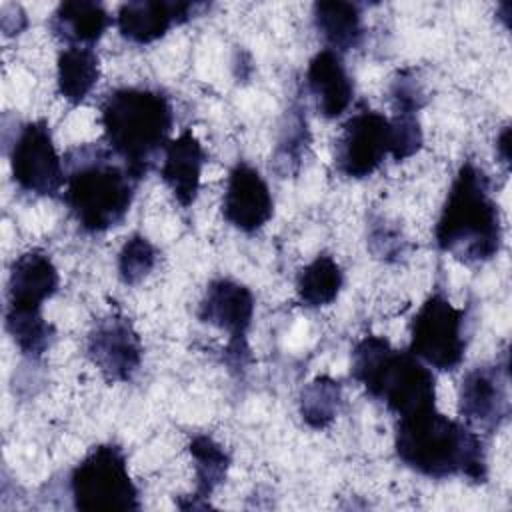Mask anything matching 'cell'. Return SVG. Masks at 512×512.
<instances>
[{
  "instance_id": "1",
  "label": "cell",
  "mask_w": 512,
  "mask_h": 512,
  "mask_svg": "<svg viewBox=\"0 0 512 512\" xmlns=\"http://www.w3.org/2000/svg\"><path fill=\"white\" fill-rule=\"evenodd\" d=\"M394 450L404 466L428 478L462 476L476 484L488 480L482 434L462 420L448 418L436 406L396 418Z\"/></svg>"
},
{
  "instance_id": "2",
  "label": "cell",
  "mask_w": 512,
  "mask_h": 512,
  "mask_svg": "<svg viewBox=\"0 0 512 512\" xmlns=\"http://www.w3.org/2000/svg\"><path fill=\"white\" fill-rule=\"evenodd\" d=\"M434 242L466 266L486 264L504 242L500 206L492 196L488 174L472 160L462 162L434 224Z\"/></svg>"
},
{
  "instance_id": "3",
  "label": "cell",
  "mask_w": 512,
  "mask_h": 512,
  "mask_svg": "<svg viewBox=\"0 0 512 512\" xmlns=\"http://www.w3.org/2000/svg\"><path fill=\"white\" fill-rule=\"evenodd\" d=\"M66 184L62 200L88 234L108 232L124 222L138 180L106 144H82L64 156Z\"/></svg>"
},
{
  "instance_id": "4",
  "label": "cell",
  "mask_w": 512,
  "mask_h": 512,
  "mask_svg": "<svg viewBox=\"0 0 512 512\" xmlns=\"http://www.w3.org/2000/svg\"><path fill=\"white\" fill-rule=\"evenodd\" d=\"M100 124L106 146L140 182L170 140L174 108L160 90L122 86L104 96Z\"/></svg>"
},
{
  "instance_id": "5",
  "label": "cell",
  "mask_w": 512,
  "mask_h": 512,
  "mask_svg": "<svg viewBox=\"0 0 512 512\" xmlns=\"http://www.w3.org/2000/svg\"><path fill=\"white\" fill-rule=\"evenodd\" d=\"M350 376L396 418L436 406V376L410 350L378 334L362 336L350 354Z\"/></svg>"
},
{
  "instance_id": "6",
  "label": "cell",
  "mask_w": 512,
  "mask_h": 512,
  "mask_svg": "<svg viewBox=\"0 0 512 512\" xmlns=\"http://www.w3.org/2000/svg\"><path fill=\"white\" fill-rule=\"evenodd\" d=\"M72 506L82 512L140 510V490L118 444L94 446L68 474Z\"/></svg>"
},
{
  "instance_id": "7",
  "label": "cell",
  "mask_w": 512,
  "mask_h": 512,
  "mask_svg": "<svg viewBox=\"0 0 512 512\" xmlns=\"http://www.w3.org/2000/svg\"><path fill=\"white\" fill-rule=\"evenodd\" d=\"M466 318L464 308L454 306L442 290H434L410 322L408 350L434 370H456L468 346Z\"/></svg>"
},
{
  "instance_id": "8",
  "label": "cell",
  "mask_w": 512,
  "mask_h": 512,
  "mask_svg": "<svg viewBox=\"0 0 512 512\" xmlns=\"http://www.w3.org/2000/svg\"><path fill=\"white\" fill-rule=\"evenodd\" d=\"M254 310L256 300L252 290L232 278L212 280L198 304V320L228 334L224 360L230 370H244L252 360L248 330L254 320Z\"/></svg>"
},
{
  "instance_id": "9",
  "label": "cell",
  "mask_w": 512,
  "mask_h": 512,
  "mask_svg": "<svg viewBox=\"0 0 512 512\" xmlns=\"http://www.w3.org/2000/svg\"><path fill=\"white\" fill-rule=\"evenodd\" d=\"M8 160L12 180L22 192L56 198L64 190V156L58 154L46 120L24 122L16 130Z\"/></svg>"
},
{
  "instance_id": "10",
  "label": "cell",
  "mask_w": 512,
  "mask_h": 512,
  "mask_svg": "<svg viewBox=\"0 0 512 512\" xmlns=\"http://www.w3.org/2000/svg\"><path fill=\"white\" fill-rule=\"evenodd\" d=\"M392 150L390 118L372 108H360L340 128L334 140V168L352 180L374 174Z\"/></svg>"
},
{
  "instance_id": "11",
  "label": "cell",
  "mask_w": 512,
  "mask_h": 512,
  "mask_svg": "<svg viewBox=\"0 0 512 512\" xmlns=\"http://www.w3.org/2000/svg\"><path fill=\"white\" fill-rule=\"evenodd\" d=\"M458 416L478 434H494L510 416L508 354L502 362L470 368L458 386Z\"/></svg>"
},
{
  "instance_id": "12",
  "label": "cell",
  "mask_w": 512,
  "mask_h": 512,
  "mask_svg": "<svg viewBox=\"0 0 512 512\" xmlns=\"http://www.w3.org/2000/svg\"><path fill=\"white\" fill-rule=\"evenodd\" d=\"M86 358L110 384L130 382L142 366L144 346L130 318L108 314L90 328L84 344Z\"/></svg>"
},
{
  "instance_id": "13",
  "label": "cell",
  "mask_w": 512,
  "mask_h": 512,
  "mask_svg": "<svg viewBox=\"0 0 512 512\" xmlns=\"http://www.w3.org/2000/svg\"><path fill=\"white\" fill-rule=\"evenodd\" d=\"M224 220L244 234L262 230L274 216V198L264 176L248 162H236L226 178L222 196Z\"/></svg>"
},
{
  "instance_id": "14",
  "label": "cell",
  "mask_w": 512,
  "mask_h": 512,
  "mask_svg": "<svg viewBox=\"0 0 512 512\" xmlns=\"http://www.w3.org/2000/svg\"><path fill=\"white\" fill-rule=\"evenodd\" d=\"M204 10H210V4L180 0H132L120 4L114 24L124 40L146 46L164 38L174 26L202 16Z\"/></svg>"
},
{
  "instance_id": "15",
  "label": "cell",
  "mask_w": 512,
  "mask_h": 512,
  "mask_svg": "<svg viewBox=\"0 0 512 512\" xmlns=\"http://www.w3.org/2000/svg\"><path fill=\"white\" fill-rule=\"evenodd\" d=\"M60 274L48 252L34 248L10 266L6 284L8 312H42V306L58 292Z\"/></svg>"
},
{
  "instance_id": "16",
  "label": "cell",
  "mask_w": 512,
  "mask_h": 512,
  "mask_svg": "<svg viewBox=\"0 0 512 512\" xmlns=\"http://www.w3.org/2000/svg\"><path fill=\"white\" fill-rule=\"evenodd\" d=\"M306 88L320 116L326 120L340 118L354 102V82L346 70L342 54L322 48L306 68Z\"/></svg>"
},
{
  "instance_id": "17",
  "label": "cell",
  "mask_w": 512,
  "mask_h": 512,
  "mask_svg": "<svg viewBox=\"0 0 512 512\" xmlns=\"http://www.w3.org/2000/svg\"><path fill=\"white\" fill-rule=\"evenodd\" d=\"M164 160L160 166V178L172 192L174 200L182 208H190L200 192L202 168L208 162V154L192 130L180 132L170 138L164 148Z\"/></svg>"
},
{
  "instance_id": "18",
  "label": "cell",
  "mask_w": 512,
  "mask_h": 512,
  "mask_svg": "<svg viewBox=\"0 0 512 512\" xmlns=\"http://www.w3.org/2000/svg\"><path fill=\"white\" fill-rule=\"evenodd\" d=\"M114 18L100 2L68 0L60 2L48 18L50 34L64 46H88L104 36Z\"/></svg>"
},
{
  "instance_id": "19",
  "label": "cell",
  "mask_w": 512,
  "mask_h": 512,
  "mask_svg": "<svg viewBox=\"0 0 512 512\" xmlns=\"http://www.w3.org/2000/svg\"><path fill=\"white\" fill-rule=\"evenodd\" d=\"M188 452L194 464V494L190 502H178L180 508H210V498L220 484L226 482L232 458L228 450L208 434H194L188 442Z\"/></svg>"
},
{
  "instance_id": "20",
  "label": "cell",
  "mask_w": 512,
  "mask_h": 512,
  "mask_svg": "<svg viewBox=\"0 0 512 512\" xmlns=\"http://www.w3.org/2000/svg\"><path fill=\"white\" fill-rule=\"evenodd\" d=\"M314 28L326 42V48L342 54L360 46L364 38L362 10L354 2L326 0L312 6Z\"/></svg>"
},
{
  "instance_id": "21",
  "label": "cell",
  "mask_w": 512,
  "mask_h": 512,
  "mask_svg": "<svg viewBox=\"0 0 512 512\" xmlns=\"http://www.w3.org/2000/svg\"><path fill=\"white\" fill-rule=\"evenodd\" d=\"M100 78V58L88 46H64L56 58V88L70 106L82 104Z\"/></svg>"
},
{
  "instance_id": "22",
  "label": "cell",
  "mask_w": 512,
  "mask_h": 512,
  "mask_svg": "<svg viewBox=\"0 0 512 512\" xmlns=\"http://www.w3.org/2000/svg\"><path fill=\"white\" fill-rule=\"evenodd\" d=\"M344 288V270L330 254L314 256L296 276V298L304 308L330 306Z\"/></svg>"
},
{
  "instance_id": "23",
  "label": "cell",
  "mask_w": 512,
  "mask_h": 512,
  "mask_svg": "<svg viewBox=\"0 0 512 512\" xmlns=\"http://www.w3.org/2000/svg\"><path fill=\"white\" fill-rule=\"evenodd\" d=\"M344 404V392L342 384L332 376H316L304 388L298 396V410L300 418L306 426L312 430H324L328 428L340 414Z\"/></svg>"
},
{
  "instance_id": "24",
  "label": "cell",
  "mask_w": 512,
  "mask_h": 512,
  "mask_svg": "<svg viewBox=\"0 0 512 512\" xmlns=\"http://www.w3.org/2000/svg\"><path fill=\"white\" fill-rule=\"evenodd\" d=\"M4 326L16 348L28 360H40L54 342L56 330L44 320L42 312H8L4 310Z\"/></svg>"
},
{
  "instance_id": "25",
  "label": "cell",
  "mask_w": 512,
  "mask_h": 512,
  "mask_svg": "<svg viewBox=\"0 0 512 512\" xmlns=\"http://www.w3.org/2000/svg\"><path fill=\"white\" fill-rule=\"evenodd\" d=\"M308 142H310V134H308L306 116L302 114V106L290 108V112H286V120L276 144L274 168L282 176L296 174L302 164V156L308 150Z\"/></svg>"
},
{
  "instance_id": "26",
  "label": "cell",
  "mask_w": 512,
  "mask_h": 512,
  "mask_svg": "<svg viewBox=\"0 0 512 512\" xmlns=\"http://www.w3.org/2000/svg\"><path fill=\"white\" fill-rule=\"evenodd\" d=\"M158 262V250L156 246L140 232H134L126 238L118 252L116 270L118 278L126 286H136L144 278L150 276Z\"/></svg>"
},
{
  "instance_id": "27",
  "label": "cell",
  "mask_w": 512,
  "mask_h": 512,
  "mask_svg": "<svg viewBox=\"0 0 512 512\" xmlns=\"http://www.w3.org/2000/svg\"><path fill=\"white\" fill-rule=\"evenodd\" d=\"M366 244L372 256L382 262H398L408 252V240L404 238L402 230L384 216L370 218Z\"/></svg>"
},
{
  "instance_id": "28",
  "label": "cell",
  "mask_w": 512,
  "mask_h": 512,
  "mask_svg": "<svg viewBox=\"0 0 512 512\" xmlns=\"http://www.w3.org/2000/svg\"><path fill=\"white\" fill-rule=\"evenodd\" d=\"M388 96L394 114H418L428 104V94L414 68H402L392 76Z\"/></svg>"
},
{
  "instance_id": "29",
  "label": "cell",
  "mask_w": 512,
  "mask_h": 512,
  "mask_svg": "<svg viewBox=\"0 0 512 512\" xmlns=\"http://www.w3.org/2000/svg\"><path fill=\"white\" fill-rule=\"evenodd\" d=\"M392 126V150L390 156L396 162L412 158L416 152H420L424 144V132L418 120V114H394L390 118Z\"/></svg>"
},
{
  "instance_id": "30",
  "label": "cell",
  "mask_w": 512,
  "mask_h": 512,
  "mask_svg": "<svg viewBox=\"0 0 512 512\" xmlns=\"http://www.w3.org/2000/svg\"><path fill=\"white\" fill-rule=\"evenodd\" d=\"M0 22H2V32H4V36H18V34L28 26L26 12H24L22 6H18V4H6V6L2 8Z\"/></svg>"
},
{
  "instance_id": "31",
  "label": "cell",
  "mask_w": 512,
  "mask_h": 512,
  "mask_svg": "<svg viewBox=\"0 0 512 512\" xmlns=\"http://www.w3.org/2000/svg\"><path fill=\"white\" fill-rule=\"evenodd\" d=\"M496 152L500 156V162L508 168L510 164V126H504L500 134L496 136Z\"/></svg>"
}]
</instances>
